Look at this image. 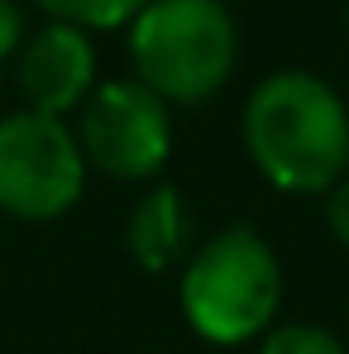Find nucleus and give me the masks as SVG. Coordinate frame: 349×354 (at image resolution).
I'll return each mask as SVG.
<instances>
[{"mask_svg":"<svg viewBox=\"0 0 349 354\" xmlns=\"http://www.w3.org/2000/svg\"><path fill=\"white\" fill-rule=\"evenodd\" d=\"M24 44V10L15 0H0V62H10Z\"/></svg>","mask_w":349,"mask_h":354,"instance_id":"9b49d317","label":"nucleus"},{"mask_svg":"<svg viewBox=\"0 0 349 354\" xmlns=\"http://www.w3.org/2000/svg\"><path fill=\"white\" fill-rule=\"evenodd\" d=\"M129 62L168 106H206L239 67V24L220 0H149L129 19Z\"/></svg>","mask_w":349,"mask_h":354,"instance_id":"7ed1b4c3","label":"nucleus"},{"mask_svg":"<svg viewBox=\"0 0 349 354\" xmlns=\"http://www.w3.org/2000/svg\"><path fill=\"white\" fill-rule=\"evenodd\" d=\"M15 82H19L24 111L72 120L82 111V101L96 91V44H91V34L58 24V19L24 34V44L15 53Z\"/></svg>","mask_w":349,"mask_h":354,"instance_id":"423d86ee","label":"nucleus"},{"mask_svg":"<svg viewBox=\"0 0 349 354\" xmlns=\"http://www.w3.org/2000/svg\"><path fill=\"white\" fill-rule=\"evenodd\" d=\"M177 306L187 326L211 345H249L278 326L283 311V259L254 225L234 221L196 239L177 268Z\"/></svg>","mask_w":349,"mask_h":354,"instance_id":"f03ea898","label":"nucleus"},{"mask_svg":"<svg viewBox=\"0 0 349 354\" xmlns=\"http://www.w3.org/2000/svg\"><path fill=\"white\" fill-rule=\"evenodd\" d=\"M72 134L86 168L115 182H153L173 158V106L134 77L96 82L72 115Z\"/></svg>","mask_w":349,"mask_h":354,"instance_id":"20e7f679","label":"nucleus"},{"mask_svg":"<svg viewBox=\"0 0 349 354\" xmlns=\"http://www.w3.org/2000/svg\"><path fill=\"white\" fill-rule=\"evenodd\" d=\"M239 134L249 163L287 196H326L349 177V106L316 72H268L244 101Z\"/></svg>","mask_w":349,"mask_h":354,"instance_id":"f257e3e1","label":"nucleus"},{"mask_svg":"<svg viewBox=\"0 0 349 354\" xmlns=\"http://www.w3.org/2000/svg\"><path fill=\"white\" fill-rule=\"evenodd\" d=\"M86 192V158L67 120L39 111L0 115V211L15 221H58Z\"/></svg>","mask_w":349,"mask_h":354,"instance_id":"39448f33","label":"nucleus"},{"mask_svg":"<svg viewBox=\"0 0 349 354\" xmlns=\"http://www.w3.org/2000/svg\"><path fill=\"white\" fill-rule=\"evenodd\" d=\"M326 225H330L335 244L349 254V177H340V182L326 192Z\"/></svg>","mask_w":349,"mask_h":354,"instance_id":"9d476101","label":"nucleus"},{"mask_svg":"<svg viewBox=\"0 0 349 354\" xmlns=\"http://www.w3.org/2000/svg\"><path fill=\"white\" fill-rule=\"evenodd\" d=\"M258 354H349V345L316 321H278L258 340Z\"/></svg>","mask_w":349,"mask_h":354,"instance_id":"1a4fd4ad","label":"nucleus"},{"mask_svg":"<svg viewBox=\"0 0 349 354\" xmlns=\"http://www.w3.org/2000/svg\"><path fill=\"white\" fill-rule=\"evenodd\" d=\"M48 19L72 24V29H86V34H101V29H124L149 0H34Z\"/></svg>","mask_w":349,"mask_h":354,"instance_id":"6e6552de","label":"nucleus"},{"mask_svg":"<svg viewBox=\"0 0 349 354\" xmlns=\"http://www.w3.org/2000/svg\"><path fill=\"white\" fill-rule=\"evenodd\" d=\"M124 249L144 273H177L196 249V221L173 182H153L124 221Z\"/></svg>","mask_w":349,"mask_h":354,"instance_id":"0eeeda50","label":"nucleus"}]
</instances>
